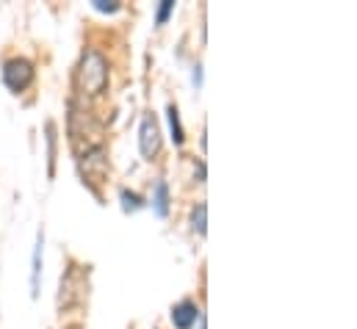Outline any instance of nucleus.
Wrapping results in <instances>:
<instances>
[{"label":"nucleus","instance_id":"nucleus-1","mask_svg":"<svg viewBox=\"0 0 357 329\" xmlns=\"http://www.w3.org/2000/svg\"><path fill=\"white\" fill-rule=\"evenodd\" d=\"M108 86V59L100 50H84L81 64L75 70V89L84 97H100Z\"/></svg>","mask_w":357,"mask_h":329},{"label":"nucleus","instance_id":"nucleus-2","mask_svg":"<svg viewBox=\"0 0 357 329\" xmlns=\"http://www.w3.org/2000/svg\"><path fill=\"white\" fill-rule=\"evenodd\" d=\"M3 83L17 94L25 91L33 83V64L28 59H8L3 64Z\"/></svg>","mask_w":357,"mask_h":329},{"label":"nucleus","instance_id":"nucleus-3","mask_svg":"<svg viewBox=\"0 0 357 329\" xmlns=\"http://www.w3.org/2000/svg\"><path fill=\"white\" fill-rule=\"evenodd\" d=\"M139 147L144 158H155L161 150V125L153 114L142 116V128H139Z\"/></svg>","mask_w":357,"mask_h":329},{"label":"nucleus","instance_id":"nucleus-4","mask_svg":"<svg viewBox=\"0 0 357 329\" xmlns=\"http://www.w3.org/2000/svg\"><path fill=\"white\" fill-rule=\"evenodd\" d=\"M199 319V310H197V305L194 302H180L172 307V324L178 329H191V324Z\"/></svg>","mask_w":357,"mask_h":329},{"label":"nucleus","instance_id":"nucleus-5","mask_svg":"<svg viewBox=\"0 0 357 329\" xmlns=\"http://www.w3.org/2000/svg\"><path fill=\"white\" fill-rule=\"evenodd\" d=\"M42 247H45V233H36V247H33V266H31V296H39V274H42Z\"/></svg>","mask_w":357,"mask_h":329},{"label":"nucleus","instance_id":"nucleus-6","mask_svg":"<svg viewBox=\"0 0 357 329\" xmlns=\"http://www.w3.org/2000/svg\"><path fill=\"white\" fill-rule=\"evenodd\" d=\"M153 202H155V213L164 219L167 213H169V185L164 183V180H158V185H155V197H153Z\"/></svg>","mask_w":357,"mask_h":329},{"label":"nucleus","instance_id":"nucleus-7","mask_svg":"<svg viewBox=\"0 0 357 329\" xmlns=\"http://www.w3.org/2000/svg\"><path fill=\"white\" fill-rule=\"evenodd\" d=\"M205 216H208V208H205V202L194 205V211H191V230H197L199 236H205Z\"/></svg>","mask_w":357,"mask_h":329},{"label":"nucleus","instance_id":"nucleus-8","mask_svg":"<svg viewBox=\"0 0 357 329\" xmlns=\"http://www.w3.org/2000/svg\"><path fill=\"white\" fill-rule=\"evenodd\" d=\"M167 114H169L172 141H175V144H183V125H180V111H178V105H169V108H167Z\"/></svg>","mask_w":357,"mask_h":329},{"label":"nucleus","instance_id":"nucleus-9","mask_svg":"<svg viewBox=\"0 0 357 329\" xmlns=\"http://www.w3.org/2000/svg\"><path fill=\"white\" fill-rule=\"evenodd\" d=\"M119 197H122V208H125V213H130V211H139V208L144 205V199H142L136 191H128V188H122V191H119Z\"/></svg>","mask_w":357,"mask_h":329},{"label":"nucleus","instance_id":"nucleus-10","mask_svg":"<svg viewBox=\"0 0 357 329\" xmlns=\"http://www.w3.org/2000/svg\"><path fill=\"white\" fill-rule=\"evenodd\" d=\"M47 164H50V174L56 171V125L47 122Z\"/></svg>","mask_w":357,"mask_h":329},{"label":"nucleus","instance_id":"nucleus-11","mask_svg":"<svg viewBox=\"0 0 357 329\" xmlns=\"http://www.w3.org/2000/svg\"><path fill=\"white\" fill-rule=\"evenodd\" d=\"M172 8H175V0H161V8H158V14H155V22H158V25H164V22L169 20Z\"/></svg>","mask_w":357,"mask_h":329},{"label":"nucleus","instance_id":"nucleus-12","mask_svg":"<svg viewBox=\"0 0 357 329\" xmlns=\"http://www.w3.org/2000/svg\"><path fill=\"white\" fill-rule=\"evenodd\" d=\"M91 3H94L97 11H108V14L119 11V3H116V0H91Z\"/></svg>","mask_w":357,"mask_h":329},{"label":"nucleus","instance_id":"nucleus-13","mask_svg":"<svg viewBox=\"0 0 357 329\" xmlns=\"http://www.w3.org/2000/svg\"><path fill=\"white\" fill-rule=\"evenodd\" d=\"M191 78H194V86H197V89L202 86V67H199V64L194 67V75H191Z\"/></svg>","mask_w":357,"mask_h":329}]
</instances>
